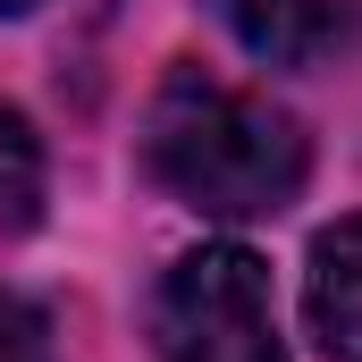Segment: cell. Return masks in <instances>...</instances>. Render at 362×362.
Here are the masks:
<instances>
[{
  "instance_id": "obj_1",
  "label": "cell",
  "mask_w": 362,
  "mask_h": 362,
  "mask_svg": "<svg viewBox=\"0 0 362 362\" xmlns=\"http://www.w3.org/2000/svg\"><path fill=\"white\" fill-rule=\"evenodd\" d=\"M144 160L202 219H270L303 194L312 144L278 101L202 68H169L144 110Z\"/></svg>"
},
{
  "instance_id": "obj_2",
  "label": "cell",
  "mask_w": 362,
  "mask_h": 362,
  "mask_svg": "<svg viewBox=\"0 0 362 362\" xmlns=\"http://www.w3.org/2000/svg\"><path fill=\"white\" fill-rule=\"evenodd\" d=\"M152 346L160 362H286L262 253L194 245L185 262H169L152 295Z\"/></svg>"
},
{
  "instance_id": "obj_3",
  "label": "cell",
  "mask_w": 362,
  "mask_h": 362,
  "mask_svg": "<svg viewBox=\"0 0 362 362\" xmlns=\"http://www.w3.org/2000/svg\"><path fill=\"white\" fill-rule=\"evenodd\" d=\"M303 312L329 362H362V219L320 228L312 245V278H303Z\"/></svg>"
},
{
  "instance_id": "obj_4",
  "label": "cell",
  "mask_w": 362,
  "mask_h": 362,
  "mask_svg": "<svg viewBox=\"0 0 362 362\" xmlns=\"http://www.w3.org/2000/svg\"><path fill=\"white\" fill-rule=\"evenodd\" d=\"M262 68H312L329 42H337V17L329 0H202Z\"/></svg>"
},
{
  "instance_id": "obj_5",
  "label": "cell",
  "mask_w": 362,
  "mask_h": 362,
  "mask_svg": "<svg viewBox=\"0 0 362 362\" xmlns=\"http://www.w3.org/2000/svg\"><path fill=\"white\" fill-rule=\"evenodd\" d=\"M42 219V135L25 127V110L0 101V236Z\"/></svg>"
},
{
  "instance_id": "obj_6",
  "label": "cell",
  "mask_w": 362,
  "mask_h": 362,
  "mask_svg": "<svg viewBox=\"0 0 362 362\" xmlns=\"http://www.w3.org/2000/svg\"><path fill=\"white\" fill-rule=\"evenodd\" d=\"M0 362H59L51 320H42L25 295H8V286H0Z\"/></svg>"
},
{
  "instance_id": "obj_7",
  "label": "cell",
  "mask_w": 362,
  "mask_h": 362,
  "mask_svg": "<svg viewBox=\"0 0 362 362\" xmlns=\"http://www.w3.org/2000/svg\"><path fill=\"white\" fill-rule=\"evenodd\" d=\"M25 8H42V0H0V17H25Z\"/></svg>"
}]
</instances>
